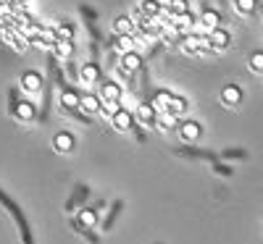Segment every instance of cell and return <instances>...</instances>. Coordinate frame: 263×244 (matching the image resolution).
Returning <instances> with one entry per match:
<instances>
[{
	"instance_id": "cell-1",
	"label": "cell",
	"mask_w": 263,
	"mask_h": 244,
	"mask_svg": "<svg viewBox=\"0 0 263 244\" xmlns=\"http://www.w3.org/2000/svg\"><path fill=\"white\" fill-rule=\"evenodd\" d=\"M182 50L192 55H205V53H213V45L208 34H182Z\"/></svg>"
},
{
	"instance_id": "cell-2",
	"label": "cell",
	"mask_w": 263,
	"mask_h": 244,
	"mask_svg": "<svg viewBox=\"0 0 263 244\" xmlns=\"http://www.w3.org/2000/svg\"><path fill=\"white\" fill-rule=\"evenodd\" d=\"M177 134H179L182 142H197V139H200V134H203V126L197 124V121H192V118H184L177 126Z\"/></svg>"
},
{
	"instance_id": "cell-3",
	"label": "cell",
	"mask_w": 263,
	"mask_h": 244,
	"mask_svg": "<svg viewBox=\"0 0 263 244\" xmlns=\"http://www.w3.org/2000/svg\"><path fill=\"white\" fill-rule=\"evenodd\" d=\"M100 210H103V199H100V202H95V205H90V208H82L77 220H79L82 226H90V229H95V226L100 223Z\"/></svg>"
},
{
	"instance_id": "cell-4",
	"label": "cell",
	"mask_w": 263,
	"mask_h": 244,
	"mask_svg": "<svg viewBox=\"0 0 263 244\" xmlns=\"http://www.w3.org/2000/svg\"><path fill=\"white\" fill-rule=\"evenodd\" d=\"M74 147H77V139H74L71 131H58V134L53 137V150L61 152V155L74 152Z\"/></svg>"
},
{
	"instance_id": "cell-5",
	"label": "cell",
	"mask_w": 263,
	"mask_h": 244,
	"mask_svg": "<svg viewBox=\"0 0 263 244\" xmlns=\"http://www.w3.org/2000/svg\"><path fill=\"white\" fill-rule=\"evenodd\" d=\"M11 113H13L18 121H34V118H37V105H34L32 100H16V105H13Z\"/></svg>"
},
{
	"instance_id": "cell-6",
	"label": "cell",
	"mask_w": 263,
	"mask_h": 244,
	"mask_svg": "<svg viewBox=\"0 0 263 244\" xmlns=\"http://www.w3.org/2000/svg\"><path fill=\"white\" fill-rule=\"evenodd\" d=\"M111 124H114L116 131H132L135 129V113L126 110V108H121V110H116V113L111 116Z\"/></svg>"
},
{
	"instance_id": "cell-7",
	"label": "cell",
	"mask_w": 263,
	"mask_h": 244,
	"mask_svg": "<svg viewBox=\"0 0 263 244\" xmlns=\"http://www.w3.org/2000/svg\"><path fill=\"white\" fill-rule=\"evenodd\" d=\"M135 121H140L142 126H156V124H158V110L153 108L150 103H142V105H137V110H135Z\"/></svg>"
},
{
	"instance_id": "cell-8",
	"label": "cell",
	"mask_w": 263,
	"mask_h": 244,
	"mask_svg": "<svg viewBox=\"0 0 263 244\" xmlns=\"http://www.w3.org/2000/svg\"><path fill=\"white\" fill-rule=\"evenodd\" d=\"M208 39H211L213 50H227V48L232 45V34H229V29H224V27L211 29V32H208Z\"/></svg>"
},
{
	"instance_id": "cell-9",
	"label": "cell",
	"mask_w": 263,
	"mask_h": 244,
	"mask_svg": "<svg viewBox=\"0 0 263 244\" xmlns=\"http://www.w3.org/2000/svg\"><path fill=\"white\" fill-rule=\"evenodd\" d=\"M79 110H82V113H87V116H95V113H100V110H103V100L98 95H92V92H82Z\"/></svg>"
},
{
	"instance_id": "cell-10",
	"label": "cell",
	"mask_w": 263,
	"mask_h": 244,
	"mask_svg": "<svg viewBox=\"0 0 263 244\" xmlns=\"http://www.w3.org/2000/svg\"><path fill=\"white\" fill-rule=\"evenodd\" d=\"M121 97H124V87H121L119 82H103V84H100V100H103V103H105V100L121 103Z\"/></svg>"
},
{
	"instance_id": "cell-11",
	"label": "cell",
	"mask_w": 263,
	"mask_h": 244,
	"mask_svg": "<svg viewBox=\"0 0 263 244\" xmlns=\"http://www.w3.org/2000/svg\"><path fill=\"white\" fill-rule=\"evenodd\" d=\"M21 90L29 92V95H37L42 90V76L37 71H24L21 74Z\"/></svg>"
},
{
	"instance_id": "cell-12",
	"label": "cell",
	"mask_w": 263,
	"mask_h": 244,
	"mask_svg": "<svg viewBox=\"0 0 263 244\" xmlns=\"http://www.w3.org/2000/svg\"><path fill=\"white\" fill-rule=\"evenodd\" d=\"M242 97H245V92H242V87H237V84H227L224 90H221V103L229 105V108L239 105V103H242Z\"/></svg>"
},
{
	"instance_id": "cell-13",
	"label": "cell",
	"mask_w": 263,
	"mask_h": 244,
	"mask_svg": "<svg viewBox=\"0 0 263 244\" xmlns=\"http://www.w3.org/2000/svg\"><path fill=\"white\" fill-rule=\"evenodd\" d=\"M79 100H82V95L74 90V87H63V90H61V105L69 110V113L79 110Z\"/></svg>"
},
{
	"instance_id": "cell-14",
	"label": "cell",
	"mask_w": 263,
	"mask_h": 244,
	"mask_svg": "<svg viewBox=\"0 0 263 244\" xmlns=\"http://www.w3.org/2000/svg\"><path fill=\"white\" fill-rule=\"evenodd\" d=\"M200 27H205V34L211 32V29H216V27H221V13L218 11H213V8H203V13H200V21H197Z\"/></svg>"
},
{
	"instance_id": "cell-15",
	"label": "cell",
	"mask_w": 263,
	"mask_h": 244,
	"mask_svg": "<svg viewBox=\"0 0 263 244\" xmlns=\"http://www.w3.org/2000/svg\"><path fill=\"white\" fill-rule=\"evenodd\" d=\"M79 79H82L84 84L100 82V66H98V63H84L82 69H79Z\"/></svg>"
},
{
	"instance_id": "cell-16",
	"label": "cell",
	"mask_w": 263,
	"mask_h": 244,
	"mask_svg": "<svg viewBox=\"0 0 263 244\" xmlns=\"http://www.w3.org/2000/svg\"><path fill=\"white\" fill-rule=\"evenodd\" d=\"M121 66H124L129 74H135L137 69H142V55H140L137 50H129V53L121 55Z\"/></svg>"
},
{
	"instance_id": "cell-17",
	"label": "cell",
	"mask_w": 263,
	"mask_h": 244,
	"mask_svg": "<svg viewBox=\"0 0 263 244\" xmlns=\"http://www.w3.org/2000/svg\"><path fill=\"white\" fill-rule=\"evenodd\" d=\"M171 95H174V92H168V90H158L156 95H153V103H150V105L158 110V116H161V113H168V103H171Z\"/></svg>"
},
{
	"instance_id": "cell-18",
	"label": "cell",
	"mask_w": 263,
	"mask_h": 244,
	"mask_svg": "<svg viewBox=\"0 0 263 244\" xmlns=\"http://www.w3.org/2000/svg\"><path fill=\"white\" fill-rule=\"evenodd\" d=\"M121 210H124V202H121V199H114L111 208H108L105 220H103V231H111V229H114V223H116V218H119V213H121Z\"/></svg>"
},
{
	"instance_id": "cell-19",
	"label": "cell",
	"mask_w": 263,
	"mask_h": 244,
	"mask_svg": "<svg viewBox=\"0 0 263 244\" xmlns=\"http://www.w3.org/2000/svg\"><path fill=\"white\" fill-rule=\"evenodd\" d=\"M53 55H55L58 60H71V55H74V42H69V39H58V42H55V48H53Z\"/></svg>"
},
{
	"instance_id": "cell-20",
	"label": "cell",
	"mask_w": 263,
	"mask_h": 244,
	"mask_svg": "<svg viewBox=\"0 0 263 244\" xmlns=\"http://www.w3.org/2000/svg\"><path fill=\"white\" fill-rule=\"evenodd\" d=\"M187 108H190L187 97H182V95H171V103H168V113H171V116L182 118V116L187 113Z\"/></svg>"
},
{
	"instance_id": "cell-21",
	"label": "cell",
	"mask_w": 263,
	"mask_h": 244,
	"mask_svg": "<svg viewBox=\"0 0 263 244\" xmlns=\"http://www.w3.org/2000/svg\"><path fill=\"white\" fill-rule=\"evenodd\" d=\"M140 8H142V13L147 18H158L163 13V3H161V0H142Z\"/></svg>"
},
{
	"instance_id": "cell-22",
	"label": "cell",
	"mask_w": 263,
	"mask_h": 244,
	"mask_svg": "<svg viewBox=\"0 0 263 244\" xmlns=\"http://www.w3.org/2000/svg\"><path fill=\"white\" fill-rule=\"evenodd\" d=\"M114 32L116 34H132L135 32V21H132L129 16H116L114 18Z\"/></svg>"
},
{
	"instance_id": "cell-23",
	"label": "cell",
	"mask_w": 263,
	"mask_h": 244,
	"mask_svg": "<svg viewBox=\"0 0 263 244\" xmlns=\"http://www.w3.org/2000/svg\"><path fill=\"white\" fill-rule=\"evenodd\" d=\"M55 29H58V39H69V42H74V34H77V27L71 24V21H58L55 24Z\"/></svg>"
},
{
	"instance_id": "cell-24",
	"label": "cell",
	"mask_w": 263,
	"mask_h": 244,
	"mask_svg": "<svg viewBox=\"0 0 263 244\" xmlns=\"http://www.w3.org/2000/svg\"><path fill=\"white\" fill-rule=\"evenodd\" d=\"M168 24H174V27H177V29L182 32L184 27H192V24H197V21H195V16L187 11V13H177V16H171Z\"/></svg>"
},
{
	"instance_id": "cell-25",
	"label": "cell",
	"mask_w": 263,
	"mask_h": 244,
	"mask_svg": "<svg viewBox=\"0 0 263 244\" xmlns=\"http://www.w3.org/2000/svg\"><path fill=\"white\" fill-rule=\"evenodd\" d=\"M87 197H90V189H87V187H77L74 197L69 199V202H66V210H74L77 205H82V202H84Z\"/></svg>"
},
{
	"instance_id": "cell-26",
	"label": "cell",
	"mask_w": 263,
	"mask_h": 244,
	"mask_svg": "<svg viewBox=\"0 0 263 244\" xmlns=\"http://www.w3.org/2000/svg\"><path fill=\"white\" fill-rule=\"evenodd\" d=\"M132 45H135V39H132V34H116V39H114V48L124 55V53H129L132 50Z\"/></svg>"
},
{
	"instance_id": "cell-27",
	"label": "cell",
	"mask_w": 263,
	"mask_h": 244,
	"mask_svg": "<svg viewBox=\"0 0 263 244\" xmlns=\"http://www.w3.org/2000/svg\"><path fill=\"white\" fill-rule=\"evenodd\" d=\"M179 155H187V158H200V160H213V163H216V155L208 152V150H192V147H184V150H179Z\"/></svg>"
},
{
	"instance_id": "cell-28",
	"label": "cell",
	"mask_w": 263,
	"mask_h": 244,
	"mask_svg": "<svg viewBox=\"0 0 263 244\" xmlns=\"http://www.w3.org/2000/svg\"><path fill=\"white\" fill-rule=\"evenodd\" d=\"M168 16H177V13H187L190 11V0H168L166 3Z\"/></svg>"
},
{
	"instance_id": "cell-29",
	"label": "cell",
	"mask_w": 263,
	"mask_h": 244,
	"mask_svg": "<svg viewBox=\"0 0 263 244\" xmlns=\"http://www.w3.org/2000/svg\"><path fill=\"white\" fill-rule=\"evenodd\" d=\"M71 229H77V231H79V234H82V236H84L87 241H90V244H100V236H95L90 226H82V223H79V220H77V218L71 220Z\"/></svg>"
},
{
	"instance_id": "cell-30",
	"label": "cell",
	"mask_w": 263,
	"mask_h": 244,
	"mask_svg": "<svg viewBox=\"0 0 263 244\" xmlns=\"http://www.w3.org/2000/svg\"><path fill=\"white\" fill-rule=\"evenodd\" d=\"M234 8H237V13L250 16V13H255V8H258V0H234Z\"/></svg>"
},
{
	"instance_id": "cell-31",
	"label": "cell",
	"mask_w": 263,
	"mask_h": 244,
	"mask_svg": "<svg viewBox=\"0 0 263 244\" xmlns=\"http://www.w3.org/2000/svg\"><path fill=\"white\" fill-rule=\"evenodd\" d=\"M179 126V118L171 116V113H161L158 116V129H177Z\"/></svg>"
},
{
	"instance_id": "cell-32",
	"label": "cell",
	"mask_w": 263,
	"mask_h": 244,
	"mask_svg": "<svg viewBox=\"0 0 263 244\" xmlns=\"http://www.w3.org/2000/svg\"><path fill=\"white\" fill-rule=\"evenodd\" d=\"M221 158H224V160H245V158H248V152H245V150H239V147H229V150L221 152Z\"/></svg>"
},
{
	"instance_id": "cell-33",
	"label": "cell",
	"mask_w": 263,
	"mask_h": 244,
	"mask_svg": "<svg viewBox=\"0 0 263 244\" xmlns=\"http://www.w3.org/2000/svg\"><path fill=\"white\" fill-rule=\"evenodd\" d=\"M248 63H250V69H253L255 74H263V50H255Z\"/></svg>"
},
{
	"instance_id": "cell-34",
	"label": "cell",
	"mask_w": 263,
	"mask_h": 244,
	"mask_svg": "<svg viewBox=\"0 0 263 244\" xmlns=\"http://www.w3.org/2000/svg\"><path fill=\"white\" fill-rule=\"evenodd\" d=\"M116 110H121V103H116V100H105V103H103V113L114 116Z\"/></svg>"
},
{
	"instance_id": "cell-35",
	"label": "cell",
	"mask_w": 263,
	"mask_h": 244,
	"mask_svg": "<svg viewBox=\"0 0 263 244\" xmlns=\"http://www.w3.org/2000/svg\"><path fill=\"white\" fill-rule=\"evenodd\" d=\"M213 171H216V173H218V176H227V179H229V176H232V173H234V171H232V168H229V163H218V160H216V163H213Z\"/></svg>"
},
{
	"instance_id": "cell-36",
	"label": "cell",
	"mask_w": 263,
	"mask_h": 244,
	"mask_svg": "<svg viewBox=\"0 0 263 244\" xmlns=\"http://www.w3.org/2000/svg\"><path fill=\"white\" fill-rule=\"evenodd\" d=\"M79 11L87 16V24H92V21L98 18V16H95V11H92V8H87V6H79Z\"/></svg>"
},
{
	"instance_id": "cell-37",
	"label": "cell",
	"mask_w": 263,
	"mask_h": 244,
	"mask_svg": "<svg viewBox=\"0 0 263 244\" xmlns=\"http://www.w3.org/2000/svg\"><path fill=\"white\" fill-rule=\"evenodd\" d=\"M0 8H3V11H13L16 8V0H0Z\"/></svg>"
},
{
	"instance_id": "cell-38",
	"label": "cell",
	"mask_w": 263,
	"mask_h": 244,
	"mask_svg": "<svg viewBox=\"0 0 263 244\" xmlns=\"http://www.w3.org/2000/svg\"><path fill=\"white\" fill-rule=\"evenodd\" d=\"M8 27H11V21H8L6 16H0V32H6Z\"/></svg>"
},
{
	"instance_id": "cell-39",
	"label": "cell",
	"mask_w": 263,
	"mask_h": 244,
	"mask_svg": "<svg viewBox=\"0 0 263 244\" xmlns=\"http://www.w3.org/2000/svg\"><path fill=\"white\" fill-rule=\"evenodd\" d=\"M16 3H18V6H27V3H32V0H16Z\"/></svg>"
}]
</instances>
